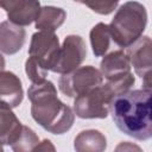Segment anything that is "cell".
Returning a JSON list of instances; mask_svg holds the SVG:
<instances>
[{
	"instance_id": "1",
	"label": "cell",
	"mask_w": 152,
	"mask_h": 152,
	"mask_svg": "<svg viewBox=\"0 0 152 152\" xmlns=\"http://www.w3.org/2000/svg\"><path fill=\"white\" fill-rule=\"evenodd\" d=\"M116 127L137 140L152 138V91L129 90L113 99L109 106Z\"/></svg>"
},
{
	"instance_id": "2",
	"label": "cell",
	"mask_w": 152,
	"mask_h": 152,
	"mask_svg": "<svg viewBox=\"0 0 152 152\" xmlns=\"http://www.w3.org/2000/svg\"><path fill=\"white\" fill-rule=\"evenodd\" d=\"M27 95L31 101V115L45 131L63 134L71 128L75 112L58 99L56 87L51 81L32 84Z\"/></svg>"
},
{
	"instance_id": "3",
	"label": "cell",
	"mask_w": 152,
	"mask_h": 152,
	"mask_svg": "<svg viewBox=\"0 0 152 152\" xmlns=\"http://www.w3.org/2000/svg\"><path fill=\"white\" fill-rule=\"evenodd\" d=\"M147 24V12L142 4L127 1L116 11L109 26L112 39L120 48H129L141 38Z\"/></svg>"
},
{
	"instance_id": "4",
	"label": "cell",
	"mask_w": 152,
	"mask_h": 152,
	"mask_svg": "<svg viewBox=\"0 0 152 152\" xmlns=\"http://www.w3.org/2000/svg\"><path fill=\"white\" fill-rule=\"evenodd\" d=\"M103 76L93 65L80 66L76 70L64 74L58 80L59 90L68 97H77L95 88L101 87Z\"/></svg>"
},
{
	"instance_id": "5",
	"label": "cell",
	"mask_w": 152,
	"mask_h": 152,
	"mask_svg": "<svg viewBox=\"0 0 152 152\" xmlns=\"http://www.w3.org/2000/svg\"><path fill=\"white\" fill-rule=\"evenodd\" d=\"M112 101V95L102 84L77 96L74 101V112L81 119H104L109 113Z\"/></svg>"
},
{
	"instance_id": "6",
	"label": "cell",
	"mask_w": 152,
	"mask_h": 152,
	"mask_svg": "<svg viewBox=\"0 0 152 152\" xmlns=\"http://www.w3.org/2000/svg\"><path fill=\"white\" fill-rule=\"evenodd\" d=\"M59 50V40L55 33L38 31L32 34L28 48V57L36 59L43 69L49 71L55 66Z\"/></svg>"
},
{
	"instance_id": "7",
	"label": "cell",
	"mask_w": 152,
	"mask_h": 152,
	"mask_svg": "<svg viewBox=\"0 0 152 152\" xmlns=\"http://www.w3.org/2000/svg\"><path fill=\"white\" fill-rule=\"evenodd\" d=\"M87 46L82 37L76 34L66 36L61 46L57 62L51 71L57 74H69L77 68L86 59Z\"/></svg>"
},
{
	"instance_id": "8",
	"label": "cell",
	"mask_w": 152,
	"mask_h": 152,
	"mask_svg": "<svg viewBox=\"0 0 152 152\" xmlns=\"http://www.w3.org/2000/svg\"><path fill=\"white\" fill-rule=\"evenodd\" d=\"M0 6L5 10L8 21L18 26H27L36 21L42 7L33 0H7L1 1Z\"/></svg>"
},
{
	"instance_id": "9",
	"label": "cell",
	"mask_w": 152,
	"mask_h": 152,
	"mask_svg": "<svg viewBox=\"0 0 152 152\" xmlns=\"http://www.w3.org/2000/svg\"><path fill=\"white\" fill-rule=\"evenodd\" d=\"M127 56L135 74L141 78L152 71V39L141 37L127 49Z\"/></svg>"
},
{
	"instance_id": "10",
	"label": "cell",
	"mask_w": 152,
	"mask_h": 152,
	"mask_svg": "<svg viewBox=\"0 0 152 152\" xmlns=\"http://www.w3.org/2000/svg\"><path fill=\"white\" fill-rule=\"evenodd\" d=\"M131 66L127 53L122 50H116L103 57L100 64V71L107 81H112L129 74Z\"/></svg>"
},
{
	"instance_id": "11",
	"label": "cell",
	"mask_w": 152,
	"mask_h": 152,
	"mask_svg": "<svg viewBox=\"0 0 152 152\" xmlns=\"http://www.w3.org/2000/svg\"><path fill=\"white\" fill-rule=\"evenodd\" d=\"M0 97L1 103L10 108L18 107L24 97V90L19 77L11 72L1 70L0 74Z\"/></svg>"
},
{
	"instance_id": "12",
	"label": "cell",
	"mask_w": 152,
	"mask_h": 152,
	"mask_svg": "<svg viewBox=\"0 0 152 152\" xmlns=\"http://www.w3.org/2000/svg\"><path fill=\"white\" fill-rule=\"evenodd\" d=\"M26 32L21 26L14 25L11 21L0 24V49L5 55L17 53L25 43Z\"/></svg>"
},
{
	"instance_id": "13",
	"label": "cell",
	"mask_w": 152,
	"mask_h": 152,
	"mask_svg": "<svg viewBox=\"0 0 152 152\" xmlns=\"http://www.w3.org/2000/svg\"><path fill=\"white\" fill-rule=\"evenodd\" d=\"M24 125L18 120L15 114L6 104H0V133L4 145H12L21 134Z\"/></svg>"
},
{
	"instance_id": "14",
	"label": "cell",
	"mask_w": 152,
	"mask_h": 152,
	"mask_svg": "<svg viewBox=\"0 0 152 152\" xmlns=\"http://www.w3.org/2000/svg\"><path fill=\"white\" fill-rule=\"evenodd\" d=\"M74 148L76 152H104L107 148V139L104 134L97 129H86L76 135Z\"/></svg>"
},
{
	"instance_id": "15",
	"label": "cell",
	"mask_w": 152,
	"mask_h": 152,
	"mask_svg": "<svg viewBox=\"0 0 152 152\" xmlns=\"http://www.w3.org/2000/svg\"><path fill=\"white\" fill-rule=\"evenodd\" d=\"M66 18V12L61 7L43 6L37 19L36 28L44 32H55L59 26L63 25Z\"/></svg>"
},
{
	"instance_id": "16",
	"label": "cell",
	"mask_w": 152,
	"mask_h": 152,
	"mask_svg": "<svg viewBox=\"0 0 152 152\" xmlns=\"http://www.w3.org/2000/svg\"><path fill=\"white\" fill-rule=\"evenodd\" d=\"M110 31L109 26L104 23H99L96 24L91 31H90V44L93 52L96 57L103 56L110 45Z\"/></svg>"
},
{
	"instance_id": "17",
	"label": "cell",
	"mask_w": 152,
	"mask_h": 152,
	"mask_svg": "<svg viewBox=\"0 0 152 152\" xmlns=\"http://www.w3.org/2000/svg\"><path fill=\"white\" fill-rule=\"evenodd\" d=\"M39 142V138L34 133V131L27 126H24L21 134L11 145V147L13 152H33V150Z\"/></svg>"
},
{
	"instance_id": "18",
	"label": "cell",
	"mask_w": 152,
	"mask_h": 152,
	"mask_svg": "<svg viewBox=\"0 0 152 152\" xmlns=\"http://www.w3.org/2000/svg\"><path fill=\"white\" fill-rule=\"evenodd\" d=\"M25 72L32 84H39L46 81L45 78L48 76V71L43 69L42 65L32 57H28L25 62Z\"/></svg>"
},
{
	"instance_id": "19",
	"label": "cell",
	"mask_w": 152,
	"mask_h": 152,
	"mask_svg": "<svg viewBox=\"0 0 152 152\" xmlns=\"http://www.w3.org/2000/svg\"><path fill=\"white\" fill-rule=\"evenodd\" d=\"M82 4L99 14H109L118 6V1H83Z\"/></svg>"
},
{
	"instance_id": "20",
	"label": "cell",
	"mask_w": 152,
	"mask_h": 152,
	"mask_svg": "<svg viewBox=\"0 0 152 152\" xmlns=\"http://www.w3.org/2000/svg\"><path fill=\"white\" fill-rule=\"evenodd\" d=\"M114 152H144L140 146L129 141H121L114 148Z\"/></svg>"
},
{
	"instance_id": "21",
	"label": "cell",
	"mask_w": 152,
	"mask_h": 152,
	"mask_svg": "<svg viewBox=\"0 0 152 152\" xmlns=\"http://www.w3.org/2000/svg\"><path fill=\"white\" fill-rule=\"evenodd\" d=\"M33 152H56V148L55 145L49 139H44L36 146Z\"/></svg>"
},
{
	"instance_id": "22",
	"label": "cell",
	"mask_w": 152,
	"mask_h": 152,
	"mask_svg": "<svg viewBox=\"0 0 152 152\" xmlns=\"http://www.w3.org/2000/svg\"><path fill=\"white\" fill-rule=\"evenodd\" d=\"M142 89L152 91V71L142 77Z\"/></svg>"
}]
</instances>
